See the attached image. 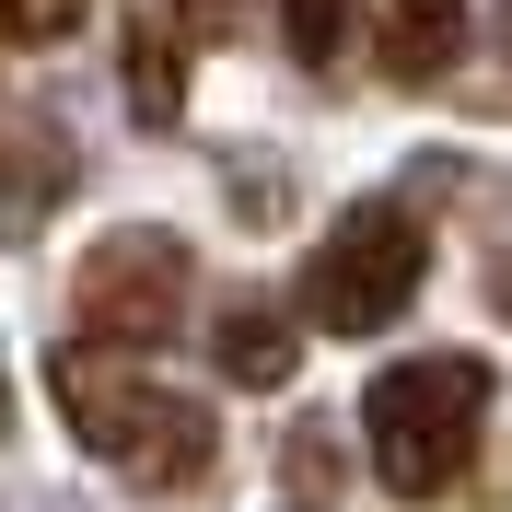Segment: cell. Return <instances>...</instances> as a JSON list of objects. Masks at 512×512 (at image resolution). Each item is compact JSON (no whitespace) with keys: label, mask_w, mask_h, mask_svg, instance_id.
Wrapping results in <instances>:
<instances>
[{"label":"cell","mask_w":512,"mask_h":512,"mask_svg":"<svg viewBox=\"0 0 512 512\" xmlns=\"http://www.w3.org/2000/svg\"><path fill=\"white\" fill-rule=\"evenodd\" d=\"M152 12L187 35V47H222V35H245V0H152Z\"/></svg>","instance_id":"11"},{"label":"cell","mask_w":512,"mask_h":512,"mask_svg":"<svg viewBox=\"0 0 512 512\" xmlns=\"http://www.w3.org/2000/svg\"><path fill=\"white\" fill-rule=\"evenodd\" d=\"M128 117H140V128H175V117H187V35L163 24L152 0L128 12Z\"/></svg>","instance_id":"7"},{"label":"cell","mask_w":512,"mask_h":512,"mask_svg":"<svg viewBox=\"0 0 512 512\" xmlns=\"http://www.w3.org/2000/svg\"><path fill=\"white\" fill-rule=\"evenodd\" d=\"M47 198H70V140L35 105H12L0 117V245H24L47 222Z\"/></svg>","instance_id":"5"},{"label":"cell","mask_w":512,"mask_h":512,"mask_svg":"<svg viewBox=\"0 0 512 512\" xmlns=\"http://www.w3.org/2000/svg\"><path fill=\"white\" fill-rule=\"evenodd\" d=\"M210 361H222V384H291V361H303V315H280V303H233V315L210 326Z\"/></svg>","instance_id":"8"},{"label":"cell","mask_w":512,"mask_h":512,"mask_svg":"<svg viewBox=\"0 0 512 512\" xmlns=\"http://www.w3.org/2000/svg\"><path fill=\"white\" fill-rule=\"evenodd\" d=\"M361 443H373V478L396 501H454L478 478V443H489V361L454 350V361H396V373L361 396Z\"/></svg>","instance_id":"2"},{"label":"cell","mask_w":512,"mask_h":512,"mask_svg":"<svg viewBox=\"0 0 512 512\" xmlns=\"http://www.w3.org/2000/svg\"><path fill=\"white\" fill-rule=\"evenodd\" d=\"M350 24H361V0H280V35H291L303 70H338V59H350Z\"/></svg>","instance_id":"9"},{"label":"cell","mask_w":512,"mask_h":512,"mask_svg":"<svg viewBox=\"0 0 512 512\" xmlns=\"http://www.w3.org/2000/svg\"><path fill=\"white\" fill-rule=\"evenodd\" d=\"M431 280V222H419L408 198H350L326 245L303 256V326L326 338H384V326L419 303Z\"/></svg>","instance_id":"3"},{"label":"cell","mask_w":512,"mask_h":512,"mask_svg":"<svg viewBox=\"0 0 512 512\" xmlns=\"http://www.w3.org/2000/svg\"><path fill=\"white\" fill-rule=\"evenodd\" d=\"M94 0H0V47H59Z\"/></svg>","instance_id":"10"},{"label":"cell","mask_w":512,"mask_h":512,"mask_svg":"<svg viewBox=\"0 0 512 512\" xmlns=\"http://www.w3.org/2000/svg\"><path fill=\"white\" fill-rule=\"evenodd\" d=\"M47 396H59V419H70V443L82 454H105L117 478H140V489H175V478H198L210 466V408H198L187 384H163V373H140L128 350H94V338H59L47 350Z\"/></svg>","instance_id":"1"},{"label":"cell","mask_w":512,"mask_h":512,"mask_svg":"<svg viewBox=\"0 0 512 512\" xmlns=\"http://www.w3.org/2000/svg\"><path fill=\"white\" fill-rule=\"evenodd\" d=\"M454 59H466V0H384V12H373V70H384V82L431 94Z\"/></svg>","instance_id":"6"},{"label":"cell","mask_w":512,"mask_h":512,"mask_svg":"<svg viewBox=\"0 0 512 512\" xmlns=\"http://www.w3.org/2000/svg\"><path fill=\"white\" fill-rule=\"evenodd\" d=\"M187 291H198V256L187 233L163 222H128L82 256V280H70V326L94 338V350H163L175 326H187Z\"/></svg>","instance_id":"4"}]
</instances>
